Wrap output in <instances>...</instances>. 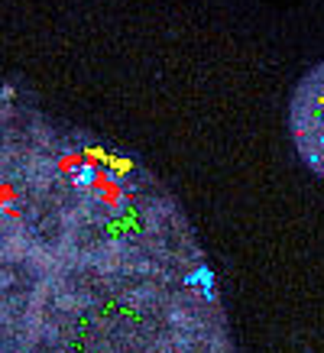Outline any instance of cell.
I'll list each match as a JSON object with an SVG mask.
<instances>
[{"label":"cell","mask_w":324,"mask_h":353,"mask_svg":"<svg viewBox=\"0 0 324 353\" xmlns=\"http://www.w3.org/2000/svg\"><path fill=\"white\" fill-rule=\"evenodd\" d=\"M0 353H237L179 194L0 75Z\"/></svg>","instance_id":"obj_1"},{"label":"cell","mask_w":324,"mask_h":353,"mask_svg":"<svg viewBox=\"0 0 324 353\" xmlns=\"http://www.w3.org/2000/svg\"><path fill=\"white\" fill-rule=\"evenodd\" d=\"M289 139L295 156L324 182V62L312 65L289 94Z\"/></svg>","instance_id":"obj_2"}]
</instances>
